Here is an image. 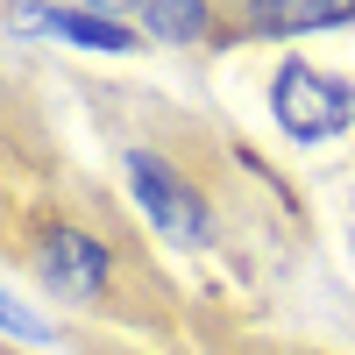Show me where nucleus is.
<instances>
[{
  "mask_svg": "<svg viewBox=\"0 0 355 355\" xmlns=\"http://www.w3.org/2000/svg\"><path fill=\"white\" fill-rule=\"evenodd\" d=\"M0 334H15V341H50V320L36 306H21L15 291H0Z\"/></svg>",
  "mask_w": 355,
  "mask_h": 355,
  "instance_id": "0eeeda50",
  "label": "nucleus"
},
{
  "mask_svg": "<svg viewBox=\"0 0 355 355\" xmlns=\"http://www.w3.org/2000/svg\"><path fill=\"white\" fill-rule=\"evenodd\" d=\"M270 114H277V128L291 142H334L355 121V93H348L341 78L313 71L306 57H291V64L270 78Z\"/></svg>",
  "mask_w": 355,
  "mask_h": 355,
  "instance_id": "f257e3e1",
  "label": "nucleus"
},
{
  "mask_svg": "<svg viewBox=\"0 0 355 355\" xmlns=\"http://www.w3.org/2000/svg\"><path fill=\"white\" fill-rule=\"evenodd\" d=\"M43 28H57V36H71L85 50H107V57L135 50V28L121 8H43Z\"/></svg>",
  "mask_w": 355,
  "mask_h": 355,
  "instance_id": "20e7f679",
  "label": "nucleus"
},
{
  "mask_svg": "<svg viewBox=\"0 0 355 355\" xmlns=\"http://www.w3.org/2000/svg\"><path fill=\"white\" fill-rule=\"evenodd\" d=\"M128 192L142 199V214H150L164 234H178V242H206V234H214V220H206L199 192H192L164 157H150V150L128 157Z\"/></svg>",
  "mask_w": 355,
  "mask_h": 355,
  "instance_id": "f03ea898",
  "label": "nucleus"
},
{
  "mask_svg": "<svg viewBox=\"0 0 355 355\" xmlns=\"http://www.w3.org/2000/svg\"><path fill=\"white\" fill-rule=\"evenodd\" d=\"M36 263H43V284H50V291H64V299H93V291L107 284V249H100L85 227H71V220L43 227Z\"/></svg>",
  "mask_w": 355,
  "mask_h": 355,
  "instance_id": "7ed1b4c3",
  "label": "nucleus"
},
{
  "mask_svg": "<svg viewBox=\"0 0 355 355\" xmlns=\"http://www.w3.org/2000/svg\"><path fill=\"white\" fill-rule=\"evenodd\" d=\"M128 21H142L150 36H206V8H135Z\"/></svg>",
  "mask_w": 355,
  "mask_h": 355,
  "instance_id": "423d86ee",
  "label": "nucleus"
},
{
  "mask_svg": "<svg viewBox=\"0 0 355 355\" xmlns=\"http://www.w3.org/2000/svg\"><path fill=\"white\" fill-rule=\"evenodd\" d=\"M256 28H348L355 8H249Z\"/></svg>",
  "mask_w": 355,
  "mask_h": 355,
  "instance_id": "39448f33",
  "label": "nucleus"
}]
</instances>
